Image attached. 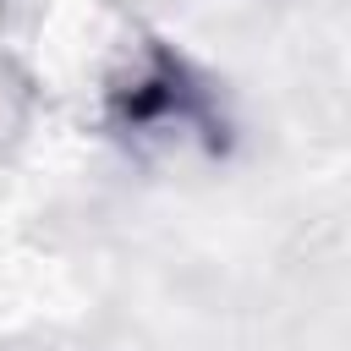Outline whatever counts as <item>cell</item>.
I'll return each mask as SVG.
<instances>
[{
  "label": "cell",
  "mask_w": 351,
  "mask_h": 351,
  "mask_svg": "<svg viewBox=\"0 0 351 351\" xmlns=\"http://www.w3.org/2000/svg\"><path fill=\"white\" fill-rule=\"evenodd\" d=\"M93 121L132 154H203L225 159L236 110L225 82L176 38L137 27L115 44L93 88Z\"/></svg>",
  "instance_id": "1"
},
{
  "label": "cell",
  "mask_w": 351,
  "mask_h": 351,
  "mask_svg": "<svg viewBox=\"0 0 351 351\" xmlns=\"http://www.w3.org/2000/svg\"><path fill=\"white\" fill-rule=\"evenodd\" d=\"M38 77H33V66L0 38V165L27 143V132H33V121H38Z\"/></svg>",
  "instance_id": "2"
},
{
  "label": "cell",
  "mask_w": 351,
  "mask_h": 351,
  "mask_svg": "<svg viewBox=\"0 0 351 351\" xmlns=\"http://www.w3.org/2000/svg\"><path fill=\"white\" fill-rule=\"evenodd\" d=\"M0 22H5V0H0Z\"/></svg>",
  "instance_id": "3"
}]
</instances>
